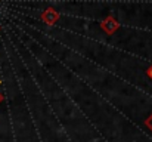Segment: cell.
<instances>
[{"label": "cell", "instance_id": "cell-1", "mask_svg": "<svg viewBox=\"0 0 152 142\" xmlns=\"http://www.w3.org/2000/svg\"><path fill=\"white\" fill-rule=\"evenodd\" d=\"M120 27H121V24H120L112 15H108L101 22V28L108 36H112L114 33H117V31L120 30Z\"/></svg>", "mask_w": 152, "mask_h": 142}, {"label": "cell", "instance_id": "cell-2", "mask_svg": "<svg viewBox=\"0 0 152 142\" xmlns=\"http://www.w3.org/2000/svg\"><path fill=\"white\" fill-rule=\"evenodd\" d=\"M59 18H61V13L55 9V7H46L43 12H42V19H43V22L45 24H48V25H55L58 21H59Z\"/></svg>", "mask_w": 152, "mask_h": 142}, {"label": "cell", "instance_id": "cell-3", "mask_svg": "<svg viewBox=\"0 0 152 142\" xmlns=\"http://www.w3.org/2000/svg\"><path fill=\"white\" fill-rule=\"evenodd\" d=\"M145 126H146V127L152 132V113L149 114V117H148V118H145Z\"/></svg>", "mask_w": 152, "mask_h": 142}, {"label": "cell", "instance_id": "cell-4", "mask_svg": "<svg viewBox=\"0 0 152 142\" xmlns=\"http://www.w3.org/2000/svg\"><path fill=\"white\" fill-rule=\"evenodd\" d=\"M146 77L152 80V65L149 67V68H148V70H146Z\"/></svg>", "mask_w": 152, "mask_h": 142}, {"label": "cell", "instance_id": "cell-5", "mask_svg": "<svg viewBox=\"0 0 152 142\" xmlns=\"http://www.w3.org/2000/svg\"><path fill=\"white\" fill-rule=\"evenodd\" d=\"M0 85H1V82H0ZM1 101H3V93L0 92V102H1Z\"/></svg>", "mask_w": 152, "mask_h": 142}]
</instances>
